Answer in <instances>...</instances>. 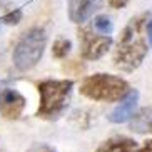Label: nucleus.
<instances>
[{"label":"nucleus","instance_id":"1","mask_svg":"<svg viewBox=\"0 0 152 152\" xmlns=\"http://www.w3.org/2000/svg\"><path fill=\"white\" fill-rule=\"evenodd\" d=\"M149 14H142L130 18L129 23L122 30V35L117 42V49L114 54V65L124 72H132L144 62L147 55V32Z\"/></svg>","mask_w":152,"mask_h":152},{"label":"nucleus","instance_id":"2","mask_svg":"<svg viewBox=\"0 0 152 152\" xmlns=\"http://www.w3.org/2000/svg\"><path fill=\"white\" fill-rule=\"evenodd\" d=\"M72 87H74L72 80H54V79L42 80L39 84L40 104H39L37 117L57 119L69 105Z\"/></svg>","mask_w":152,"mask_h":152},{"label":"nucleus","instance_id":"3","mask_svg":"<svg viewBox=\"0 0 152 152\" xmlns=\"http://www.w3.org/2000/svg\"><path fill=\"white\" fill-rule=\"evenodd\" d=\"M80 94L99 102H117L129 94V84L117 75L94 74L80 84Z\"/></svg>","mask_w":152,"mask_h":152},{"label":"nucleus","instance_id":"4","mask_svg":"<svg viewBox=\"0 0 152 152\" xmlns=\"http://www.w3.org/2000/svg\"><path fill=\"white\" fill-rule=\"evenodd\" d=\"M47 47V32L42 27H34L20 37L14 49V65L20 72H27L40 62Z\"/></svg>","mask_w":152,"mask_h":152},{"label":"nucleus","instance_id":"5","mask_svg":"<svg viewBox=\"0 0 152 152\" xmlns=\"http://www.w3.org/2000/svg\"><path fill=\"white\" fill-rule=\"evenodd\" d=\"M79 44H80V55L85 60H97L112 45L110 35L95 34L92 28H80L79 30Z\"/></svg>","mask_w":152,"mask_h":152},{"label":"nucleus","instance_id":"6","mask_svg":"<svg viewBox=\"0 0 152 152\" xmlns=\"http://www.w3.org/2000/svg\"><path fill=\"white\" fill-rule=\"evenodd\" d=\"M25 109V97L15 89H2L0 90V114L9 119L15 121L22 115Z\"/></svg>","mask_w":152,"mask_h":152},{"label":"nucleus","instance_id":"7","mask_svg":"<svg viewBox=\"0 0 152 152\" xmlns=\"http://www.w3.org/2000/svg\"><path fill=\"white\" fill-rule=\"evenodd\" d=\"M99 7V0H67L69 18L74 23L87 22Z\"/></svg>","mask_w":152,"mask_h":152},{"label":"nucleus","instance_id":"8","mask_svg":"<svg viewBox=\"0 0 152 152\" xmlns=\"http://www.w3.org/2000/svg\"><path fill=\"white\" fill-rule=\"evenodd\" d=\"M137 102H139V92L137 90H129V94L122 99V102L112 110V114L109 115V121L114 122V124H122V122L129 121L130 117L134 115Z\"/></svg>","mask_w":152,"mask_h":152},{"label":"nucleus","instance_id":"9","mask_svg":"<svg viewBox=\"0 0 152 152\" xmlns=\"http://www.w3.org/2000/svg\"><path fill=\"white\" fill-rule=\"evenodd\" d=\"M130 129L137 134H152V107H144L134 115Z\"/></svg>","mask_w":152,"mask_h":152},{"label":"nucleus","instance_id":"10","mask_svg":"<svg viewBox=\"0 0 152 152\" xmlns=\"http://www.w3.org/2000/svg\"><path fill=\"white\" fill-rule=\"evenodd\" d=\"M137 144L132 139L127 137H114L107 142H104L97 152H135Z\"/></svg>","mask_w":152,"mask_h":152},{"label":"nucleus","instance_id":"11","mask_svg":"<svg viewBox=\"0 0 152 152\" xmlns=\"http://www.w3.org/2000/svg\"><path fill=\"white\" fill-rule=\"evenodd\" d=\"M70 49H72V42L69 39H57L54 42V47H52V55L55 58H64L67 57Z\"/></svg>","mask_w":152,"mask_h":152},{"label":"nucleus","instance_id":"12","mask_svg":"<svg viewBox=\"0 0 152 152\" xmlns=\"http://www.w3.org/2000/svg\"><path fill=\"white\" fill-rule=\"evenodd\" d=\"M94 28L99 34H104V35H110L112 32V22L107 15H97L94 18Z\"/></svg>","mask_w":152,"mask_h":152},{"label":"nucleus","instance_id":"13","mask_svg":"<svg viewBox=\"0 0 152 152\" xmlns=\"http://www.w3.org/2000/svg\"><path fill=\"white\" fill-rule=\"evenodd\" d=\"M20 20H22V10L20 9H14L12 12L2 17V22L7 23V25H17Z\"/></svg>","mask_w":152,"mask_h":152},{"label":"nucleus","instance_id":"14","mask_svg":"<svg viewBox=\"0 0 152 152\" xmlns=\"http://www.w3.org/2000/svg\"><path fill=\"white\" fill-rule=\"evenodd\" d=\"M28 152H54V149L45 145V144H40V145H34Z\"/></svg>","mask_w":152,"mask_h":152},{"label":"nucleus","instance_id":"15","mask_svg":"<svg viewBox=\"0 0 152 152\" xmlns=\"http://www.w3.org/2000/svg\"><path fill=\"white\" fill-rule=\"evenodd\" d=\"M107 4L110 5L112 9H122L125 5V0H107Z\"/></svg>","mask_w":152,"mask_h":152},{"label":"nucleus","instance_id":"16","mask_svg":"<svg viewBox=\"0 0 152 152\" xmlns=\"http://www.w3.org/2000/svg\"><path fill=\"white\" fill-rule=\"evenodd\" d=\"M139 152H152V140H149V142H145V145H144L142 149Z\"/></svg>","mask_w":152,"mask_h":152},{"label":"nucleus","instance_id":"17","mask_svg":"<svg viewBox=\"0 0 152 152\" xmlns=\"http://www.w3.org/2000/svg\"><path fill=\"white\" fill-rule=\"evenodd\" d=\"M147 37H149V42H151V47H152V20L147 23Z\"/></svg>","mask_w":152,"mask_h":152}]
</instances>
